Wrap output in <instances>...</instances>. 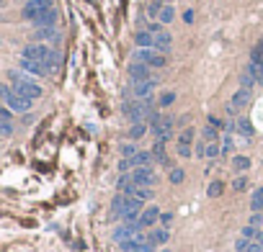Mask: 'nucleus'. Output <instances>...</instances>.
<instances>
[{"mask_svg": "<svg viewBox=\"0 0 263 252\" xmlns=\"http://www.w3.org/2000/svg\"><path fill=\"white\" fill-rule=\"evenodd\" d=\"M8 77H11V85H13V90H16V93H21L23 98L39 101V98L44 96V90H42V85H39V82H34L31 77L21 75L18 70H11V72H8Z\"/></svg>", "mask_w": 263, "mask_h": 252, "instance_id": "nucleus-1", "label": "nucleus"}, {"mask_svg": "<svg viewBox=\"0 0 263 252\" xmlns=\"http://www.w3.org/2000/svg\"><path fill=\"white\" fill-rule=\"evenodd\" d=\"M0 98L6 101V106L11 108V111H16V113H26V111H31V98H23L21 93H16L13 90V85H0Z\"/></svg>", "mask_w": 263, "mask_h": 252, "instance_id": "nucleus-2", "label": "nucleus"}, {"mask_svg": "<svg viewBox=\"0 0 263 252\" xmlns=\"http://www.w3.org/2000/svg\"><path fill=\"white\" fill-rule=\"evenodd\" d=\"M134 59H137V62L150 65L153 70H160V67H165V65H168L165 54H163V52H155V49H137V52H134Z\"/></svg>", "mask_w": 263, "mask_h": 252, "instance_id": "nucleus-3", "label": "nucleus"}, {"mask_svg": "<svg viewBox=\"0 0 263 252\" xmlns=\"http://www.w3.org/2000/svg\"><path fill=\"white\" fill-rule=\"evenodd\" d=\"M47 11H52V0H28V3L23 6V11H21V16L26 21H36Z\"/></svg>", "mask_w": 263, "mask_h": 252, "instance_id": "nucleus-4", "label": "nucleus"}, {"mask_svg": "<svg viewBox=\"0 0 263 252\" xmlns=\"http://www.w3.org/2000/svg\"><path fill=\"white\" fill-rule=\"evenodd\" d=\"M132 183L134 185H144V188H153L158 183V175L153 170V165H150V167H134V170H132Z\"/></svg>", "mask_w": 263, "mask_h": 252, "instance_id": "nucleus-5", "label": "nucleus"}, {"mask_svg": "<svg viewBox=\"0 0 263 252\" xmlns=\"http://www.w3.org/2000/svg\"><path fill=\"white\" fill-rule=\"evenodd\" d=\"M49 54H52V49H49L47 44H39V41H34V44H28V47L21 52L23 59H36V62H44Z\"/></svg>", "mask_w": 263, "mask_h": 252, "instance_id": "nucleus-6", "label": "nucleus"}, {"mask_svg": "<svg viewBox=\"0 0 263 252\" xmlns=\"http://www.w3.org/2000/svg\"><path fill=\"white\" fill-rule=\"evenodd\" d=\"M248 101H250V90L248 88H240V90H235V96L230 98V103H227V113H240L245 106H248Z\"/></svg>", "mask_w": 263, "mask_h": 252, "instance_id": "nucleus-7", "label": "nucleus"}, {"mask_svg": "<svg viewBox=\"0 0 263 252\" xmlns=\"http://www.w3.org/2000/svg\"><path fill=\"white\" fill-rule=\"evenodd\" d=\"M158 88V80H142V82H132V98H150L153 96V90Z\"/></svg>", "mask_w": 263, "mask_h": 252, "instance_id": "nucleus-8", "label": "nucleus"}, {"mask_svg": "<svg viewBox=\"0 0 263 252\" xmlns=\"http://www.w3.org/2000/svg\"><path fill=\"white\" fill-rule=\"evenodd\" d=\"M129 77H132V82H142V80H153V67L150 65H144V62H132L129 65Z\"/></svg>", "mask_w": 263, "mask_h": 252, "instance_id": "nucleus-9", "label": "nucleus"}, {"mask_svg": "<svg viewBox=\"0 0 263 252\" xmlns=\"http://www.w3.org/2000/svg\"><path fill=\"white\" fill-rule=\"evenodd\" d=\"M137 234H142V224L134 222V224H122L116 232H114V242H127V239H134Z\"/></svg>", "mask_w": 263, "mask_h": 252, "instance_id": "nucleus-10", "label": "nucleus"}, {"mask_svg": "<svg viewBox=\"0 0 263 252\" xmlns=\"http://www.w3.org/2000/svg\"><path fill=\"white\" fill-rule=\"evenodd\" d=\"M160 208L158 206H147L144 211H142V216H139V224H142V229H150L155 222H160Z\"/></svg>", "mask_w": 263, "mask_h": 252, "instance_id": "nucleus-11", "label": "nucleus"}, {"mask_svg": "<svg viewBox=\"0 0 263 252\" xmlns=\"http://www.w3.org/2000/svg\"><path fill=\"white\" fill-rule=\"evenodd\" d=\"M21 70H23V72H28V75H36V77L49 75L44 62H36V59H23V57H21Z\"/></svg>", "mask_w": 263, "mask_h": 252, "instance_id": "nucleus-12", "label": "nucleus"}, {"mask_svg": "<svg viewBox=\"0 0 263 252\" xmlns=\"http://www.w3.org/2000/svg\"><path fill=\"white\" fill-rule=\"evenodd\" d=\"M153 49H155V52H163V54H168V52L173 49V36H170L168 31H160V34H155V44H153Z\"/></svg>", "mask_w": 263, "mask_h": 252, "instance_id": "nucleus-13", "label": "nucleus"}, {"mask_svg": "<svg viewBox=\"0 0 263 252\" xmlns=\"http://www.w3.org/2000/svg\"><path fill=\"white\" fill-rule=\"evenodd\" d=\"M129 160V167H132V170H134V167H150V165H153V152H137L134 157H127Z\"/></svg>", "mask_w": 263, "mask_h": 252, "instance_id": "nucleus-14", "label": "nucleus"}, {"mask_svg": "<svg viewBox=\"0 0 263 252\" xmlns=\"http://www.w3.org/2000/svg\"><path fill=\"white\" fill-rule=\"evenodd\" d=\"M134 44H137V49H153V44H155V34H150L147 28H144V31H137Z\"/></svg>", "mask_w": 263, "mask_h": 252, "instance_id": "nucleus-15", "label": "nucleus"}, {"mask_svg": "<svg viewBox=\"0 0 263 252\" xmlns=\"http://www.w3.org/2000/svg\"><path fill=\"white\" fill-rule=\"evenodd\" d=\"M168 239H170V232H168L165 227H163V229H155L153 234H147V242L155 244V247H158V244H165Z\"/></svg>", "mask_w": 263, "mask_h": 252, "instance_id": "nucleus-16", "label": "nucleus"}, {"mask_svg": "<svg viewBox=\"0 0 263 252\" xmlns=\"http://www.w3.org/2000/svg\"><path fill=\"white\" fill-rule=\"evenodd\" d=\"M34 23H36V26H39V28H49V26H54V23H57V11L52 8V11H47V13H42V16H39V18H36Z\"/></svg>", "mask_w": 263, "mask_h": 252, "instance_id": "nucleus-17", "label": "nucleus"}, {"mask_svg": "<svg viewBox=\"0 0 263 252\" xmlns=\"http://www.w3.org/2000/svg\"><path fill=\"white\" fill-rule=\"evenodd\" d=\"M232 170L240 173V175L248 173V170H250V157H245V154H235V157H232Z\"/></svg>", "mask_w": 263, "mask_h": 252, "instance_id": "nucleus-18", "label": "nucleus"}, {"mask_svg": "<svg viewBox=\"0 0 263 252\" xmlns=\"http://www.w3.org/2000/svg\"><path fill=\"white\" fill-rule=\"evenodd\" d=\"M235 129H238V134H243V137H248V139H250V137L255 134L253 123H250L248 118H238V121H235Z\"/></svg>", "mask_w": 263, "mask_h": 252, "instance_id": "nucleus-19", "label": "nucleus"}, {"mask_svg": "<svg viewBox=\"0 0 263 252\" xmlns=\"http://www.w3.org/2000/svg\"><path fill=\"white\" fill-rule=\"evenodd\" d=\"M147 129H150V123H147V121L132 123V129H129V139H132V142H134V139H142V137L147 134Z\"/></svg>", "mask_w": 263, "mask_h": 252, "instance_id": "nucleus-20", "label": "nucleus"}, {"mask_svg": "<svg viewBox=\"0 0 263 252\" xmlns=\"http://www.w3.org/2000/svg\"><path fill=\"white\" fill-rule=\"evenodd\" d=\"M250 208H253V211H258V214L263 211V185L253 191V196H250Z\"/></svg>", "mask_w": 263, "mask_h": 252, "instance_id": "nucleus-21", "label": "nucleus"}, {"mask_svg": "<svg viewBox=\"0 0 263 252\" xmlns=\"http://www.w3.org/2000/svg\"><path fill=\"white\" fill-rule=\"evenodd\" d=\"M173 18H176V8H173L170 3H165L163 11H160V16H158V21H160V23H173Z\"/></svg>", "mask_w": 263, "mask_h": 252, "instance_id": "nucleus-22", "label": "nucleus"}, {"mask_svg": "<svg viewBox=\"0 0 263 252\" xmlns=\"http://www.w3.org/2000/svg\"><path fill=\"white\" fill-rule=\"evenodd\" d=\"M194 137H196V129H194V126H186V129L178 134V144H191Z\"/></svg>", "mask_w": 263, "mask_h": 252, "instance_id": "nucleus-23", "label": "nucleus"}, {"mask_svg": "<svg viewBox=\"0 0 263 252\" xmlns=\"http://www.w3.org/2000/svg\"><path fill=\"white\" fill-rule=\"evenodd\" d=\"M44 39H57V31H54V26H49V28H36V34H34V41H44Z\"/></svg>", "mask_w": 263, "mask_h": 252, "instance_id": "nucleus-24", "label": "nucleus"}, {"mask_svg": "<svg viewBox=\"0 0 263 252\" xmlns=\"http://www.w3.org/2000/svg\"><path fill=\"white\" fill-rule=\"evenodd\" d=\"M44 65H47V72H49V75H52V72H57V70H60V54L52 49V54L44 59Z\"/></svg>", "mask_w": 263, "mask_h": 252, "instance_id": "nucleus-25", "label": "nucleus"}, {"mask_svg": "<svg viewBox=\"0 0 263 252\" xmlns=\"http://www.w3.org/2000/svg\"><path fill=\"white\" fill-rule=\"evenodd\" d=\"M160 11H163V3H160V0H150V6H147V18H155V21H158Z\"/></svg>", "mask_w": 263, "mask_h": 252, "instance_id": "nucleus-26", "label": "nucleus"}, {"mask_svg": "<svg viewBox=\"0 0 263 252\" xmlns=\"http://www.w3.org/2000/svg\"><path fill=\"white\" fill-rule=\"evenodd\" d=\"M150 152H153V157H155L158 162H163V160H165V142H160V139H158V142H155V147L150 149Z\"/></svg>", "mask_w": 263, "mask_h": 252, "instance_id": "nucleus-27", "label": "nucleus"}, {"mask_svg": "<svg viewBox=\"0 0 263 252\" xmlns=\"http://www.w3.org/2000/svg\"><path fill=\"white\" fill-rule=\"evenodd\" d=\"M222 191H224V183H222V180H214V183L209 185L207 196H209V198H219V196H222Z\"/></svg>", "mask_w": 263, "mask_h": 252, "instance_id": "nucleus-28", "label": "nucleus"}, {"mask_svg": "<svg viewBox=\"0 0 263 252\" xmlns=\"http://www.w3.org/2000/svg\"><path fill=\"white\" fill-rule=\"evenodd\" d=\"M168 178H170V183H173V185H181V183L186 180V173L181 170V167H173V170H170V175H168Z\"/></svg>", "mask_w": 263, "mask_h": 252, "instance_id": "nucleus-29", "label": "nucleus"}, {"mask_svg": "<svg viewBox=\"0 0 263 252\" xmlns=\"http://www.w3.org/2000/svg\"><path fill=\"white\" fill-rule=\"evenodd\" d=\"M219 154H222V147L217 142H207V160H214Z\"/></svg>", "mask_w": 263, "mask_h": 252, "instance_id": "nucleus-30", "label": "nucleus"}, {"mask_svg": "<svg viewBox=\"0 0 263 252\" xmlns=\"http://www.w3.org/2000/svg\"><path fill=\"white\" fill-rule=\"evenodd\" d=\"M201 139H204V142H217V129H214L212 123L201 129Z\"/></svg>", "mask_w": 263, "mask_h": 252, "instance_id": "nucleus-31", "label": "nucleus"}, {"mask_svg": "<svg viewBox=\"0 0 263 252\" xmlns=\"http://www.w3.org/2000/svg\"><path fill=\"white\" fill-rule=\"evenodd\" d=\"M253 85H255V77H253L250 72H243V75H240V88H248V90H253Z\"/></svg>", "mask_w": 263, "mask_h": 252, "instance_id": "nucleus-32", "label": "nucleus"}, {"mask_svg": "<svg viewBox=\"0 0 263 252\" xmlns=\"http://www.w3.org/2000/svg\"><path fill=\"white\" fill-rule=\"evenodd\" d=\"M173 101H176V93H173V90H168V93H163V96L158 98V106H160V108H168Z\"/></svg>", "mask_w": 263, "mask_h": 252, "instance_id": "nucleus-33", "label": "nucleus"}, {"mask_svg": "<svg viewBox=\"0 0 263 252\" xmlns=\"http://www.w3.org/2000/svg\"><path fill=\"white\" fill-rule=\"evenodd\" d=\"M13 134V123L11 121H0V139H8Z\"/></svg>", "mask_w": 263, "mask_h": 252, "instance_id": "nucleus-34", "label": "nucleus"}, {"mask_svg": "<svg viewBox=\"0 0 263 252\" xmlns=\"http://www.w3.org/2000/svg\"><path fill=\"white\" fill-rule=\"evenodd\" d=\"M248 188V178L245 175H238L235 180H232V191H238V193H243Z\"/></svg>", "mask_w": 263, "mask_h": 252, "instance_id": "nucleus-35", "label": "nucleus"}, {"mask_svg": "<svg viewBox=\"0 0 263 252\" xmlns=\"http://www.w3.org/2000/svg\"><path fill=\"white\" fill-rule=\"evenodd\" d=\"M240 237H245V239H255V237H258V227H253V224H248V227H243V232H240Z\"/></svg>", "mask_w": 263, "mask_h": 252, "instance_id": "nucleus-36", "label": "nucleus"}, {"mask_svg": "<svg viewBox=\"0 0 263 252\" xmlns=\"http://www.w3.org/2000/svg\"><path fill=\"white\" fill-rule=\"evenodd\" d=\"M191 154H194V147H191V144H178V157L189 160Z\"/></svg>", "mask_w": 263, "mask_h": 252, "instance_id": "nucleus-37", "label": "nucleus"}, {"mask_svg": "<svg viewBox=\"0 0 263 252\" xmlns=\"http://www.w3.org/2000/svg\"><path fill=\"white\" fill-rule=\"evenodd\" d=\"M194 154H196V157H201V160L207 157V142H204V139H201V142L194 147Z\"/></svg>", "mask_w": 263, "mask_h": 252, "instance_id": "nucleus-38", "label": "nucleus"}, {"mask_svg": "<svg viewBox=\"0 0 263 252\" xmlns=\"http://www.w3.org/2000/svg\"><path fill=\"white\" fill-rule=\"evenodd\" d=\"M219 147H222V154H227V152H232V147H235V144H232V137H224V142H222Z\"/></svg>", "mask_w": 263, "mask_h": 252, "instance_id": "nucleus-39", "label": "nucleus"}, {"mask_svg": "<svg viewBox=\"0 0 263 252\" xmlns=\"http://www.w3.org/2000/svg\"><path fill=\"white\" fill-rule=\"evenodd\" d=\"M137 154V147L134 144H124L122 147V157H134Z\"/></svg>", "mask_w": 263, "mask_h": 252, "instance_id": "nucleus-40", "label": "nucleus"}, {"mask_svg": "<svg viewBox=\"0 0 263 252\" xmlns=\"http://www.w3.org/2000/svg\"><path fill=\"white\" fill-rule=\"evenodd\" d=\"M248 244H250V239H245V237L235 239V249H238V252H245V249H248Z\"/></svg>", "mask_w": 263, "mask_h": 252, "instance_id": "nucleus-41", "label": "nucleus"}, {"mask_svg": "<svg viewBox=\"0 0 263 252\" xmlns=\"http://www.w3.org/2000/svg\"><path fill=\"white\" fill-rule=\"evenodd\" d=\"M0 121H11V108L8 106H0Z\"/></svg>", "mask_w": 263, "mask_h": 252, "instance_id": "nucleus-42", "label": "nucleus"}, {"mask_svg": "<svg viewBox=\"0 0 263 252\" xmlns=\"http://www.w3.org/2000/svg\"><path fill=\"white\" fill-rule=\"evenodd\" d=\"M250 224H253V227H260V224H263V214L253 211V216H250Z\"/></svg>", "mask_w": 263, "mask_h": 252, "instance_id": "nucleus-43", "label": "nucleus"}, {"mask_svg": "<svg viewBox=\"0 0 263 252\" xmlns=\"http://www.w3.org/2000/svg\"><path fill=\"white\" fill-rule=\"evenodd\" d=\"M245 252H263V244H258V242H253L250 239V244H248V249Z\"/></svg>", "mask_w": 263, "mask_h": 252, "instance_id": "nucleus-44", "label": "nucleus"}, {"mask_svg": "<svg viewBox=\"0 0 263 252\" xmlns=\"http://www.w3.org/2000/svg\"><path fill=\"white\" fill-rule=\"evenodd\" d=\"M160 222H163V224L168 227V224L173 222V214H170V211H165V214H160Z\"/></svg>", "mask_w": 263, "mask_h": 252, "instance_id": "nucleus-45", "label": "nucleus"}, {"mask_svg": "<svg viewBox=\"0 0 263 252\" xmlns=\"http://www.w3.org/2000/svg\"><path fill=\"white\" fill-rule=\"evenodd\" d=\"M183 21H186V23H194V11H186V13H183Z\"/></svg>", "mask_w": 263, "mask_h": 252, "instance_id": "nucleus-46", "label": "nucleus"}, {"mask_svg": "<svg viewBox=\"0 0 263 252\" xmlns=\"http://www.w3.org/2000/svg\"><path fill=\"white\" fill-rule=\"evenodd\" d=\"M160 3H163V6H165V3H170V0H160Z\"/></svg>", "mask_w": 263, "mask_h": 252, "instance_id": "nucleus-47", "label": "nucleus"}, {"mask_svg": "<svg viewBox=\"0 0 263 252\" xmlns=\"http://www.w3.org/2000/svg\"><path fill=\"white\" fill-rule=\"evenodd\" d=\"M23 3H28V0H23Z\"/></svg>", "mask_w": 263, "mask_h": 252, "instance_id": "nucleus-48", "label": "nucleus"}, {"mask_svg": "<svg viewBox=\"0 0 263 252\" xmlns=\"http://www.w3.org/2000/svg\"><path fill=\"white\" fill-rule=\"evenodd\" d=\"M260 44H263V39H260Z\"/></svg>", "mask_w": 263, "mask_h": 252, "instance_id": "nucleus-49", "label": "nucleus"}]
</instances>
